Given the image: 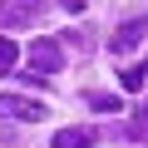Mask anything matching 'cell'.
<instances>
[{
  "instance_id": "obj_8",
  "label": "cell",
  "mask_w": 148,
  "mask_h": 148,
  "mask_svg": "<svg viewBox=\"0 0 148 148\" xmlns=\"http://www.w3.org/2000/svg\"><path fill=\"white\" fill-rule=\"evenodd\" d=\"M89 104H94V109H104V114H109V109H119V99H114V94H89Z\"/></svg>"
},
{
  "instance_id": "obj_4",
  "label": "cell",
  "mask_w": 148,
  "mask_h": 148,
  "mask_svg": "<svg viewBox=\"0 0 148 148\" xmlns=\"http://www.w3.org/2000/svg\"><path fill=\"white\" fill-rule=\"evenodd\" d=\"M143 35H148V15H138V20L119 25V30H114V40H109V49H114V54H128V49H133Z\"/></svg>"
},
{
  "instance_id": "obj_7",
  "label": "cell",
  "mask_w": 148,
  "mask_h": 148,
  "mask_svg": "<svg viewBox=\"0 0 148 148\" xmlns=\"http://www.w3.org/2000/svg\"><path fill=\"white\" fill-rule=\"evenodd\" d=\"M15 59H20V49H15V45H10V40H5V35H0V69H10V64H15Z\"/></svg>"
},
{
  "instance_id": "obj_10",
  "label": "cell",
  "mask_w": 148,
  "mask_h": 148,
  "mask_svg": "<svg viewBox=\"0 0 148 148\" xmlns=\"http://www.w3.org/2000/svg\"><path fill=\"white\" fill-rule=\"evenodd\" d=\"M59 5H64V10H74V15H79V10H84V0H59Z\"/></svg>"
},
{
  "instance_id": "obj_2",
  "label": "cell",
  "mask_w": 148,
  "mask_h": 148,
  "mask_svg": "<svg viewBox=\"0 0 148 148\" xmlns=\"http://www.w3.org/2000/svg\"><path fill=\"white\" fill-rule=\"evenodd\" d=\"M30 69H35V74H59V69H64L59 40H35V45H30Z\"/></svg>"
},
{
  "instance_id": "obj_1",
  "label": "cell",
  "mask_w": 148,
  "mask_h": 148,
  "mask_svg": "<svg viewBox=\"0 0 148 148\" xmlns=\"http://www.w3.org/2000/svg\"><path fill=\"white\" fill-rule=\"evenodd\" d=\"M49 5H54V0H0V30H25V25H40Z\"/></svg>"
},
{
  "instance_id": "obj_3",
  "label": "cell",
  "mask_w": 148,
  "mask_h": 148,
  "mask_svg": "<svg viewBox=\"0 0 148 148\" xmlns=\"http://www.w3.org/2000/svg\"><path fill=\"white\" fill-rule=\"evenodd\" d=\"M0 114H10V119H20V123H40L49 109L40 104V99H20V94H0Z\"/></svg>"
},
{
  "instance_id": "obj_5",
  "label": "cell",
  "mask_w": 148,
  "mask_h": 148,
  "mask_svg": "<svg viewBox=\"0 0 148 148\" xmlns=\"http://www.w3.org/2000/svg\"><path fill=\"white\" fill-rule=\"evenodd\" d=\"M49 148H94V133L89 128H59Z\"/></svg>"
},
{
  "instance_id": "obj_6",
  "label": "cell",
  "mask_w": 148,
  "mask_h": 148,
  "mask_svg": "<svg viewBox=\"0 0 148 148\" xmlns=\"http://www.w3.org/2000/svg\"><path fill=\"white\" fill-rule=\"evenodd\" d=\"M143 74H148V69H143V64H128V69H123V74H119V84H123V89H128V94H138V89H143Z\"/></svg>"
},
{
  "instance_id": "obj_9",
  "label": "cell",
  "mask_w": 148,
  "mask_h": 148,
  "mask_svg": "<svg viewBox=\"0 0 148 148\" xmlns=\"http://www.w3.org/2000/svg\"><path fill=\"white\" fill-rule=\"evenodd\" d=\"M133 138H148V119H133Z\"/></svg>"
}]
</instances>
